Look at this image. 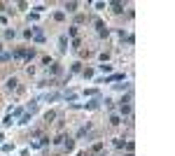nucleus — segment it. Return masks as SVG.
I'll list each match as a JSON object with an SVG mask.
<instances>
[{
  "mask_svg": "<svg viewBox=\"0 0 175 156\" xmlns=\"http://www.w3.org/2000/svg\"><path fill=\"white\" fill-rule=\"evenodd\" d=\"M52 56H42V65H47V68H49V65H52Z\"/></svg>",
  "mask_w": 175,
  "mask_h": 156,
  "instance_id": "nucleus-21",
  "label": "nucleus"
},
{
  "mask_svg": "<svg viewBox=\"0 0 175 156\" xmlns=\"http://www.w3.org/2000/svg\"><path fill=\"white\" fill-rule=\"evenodd\" d=\"M5 89H7L9 93H14V95H21V93H24V86H21V82H19L17 77H9L7 82H5Z\"/></svg>",
  "mask_w": 175,
  "mask_h": 156,
  "instance_id": "nucleus-1",
  "label": "nucleus"
},
{
  "mask_svg": "<svg viewBox=\"0 0 175 156\" xmlns=\"http://www.w3.org/2000/svg\"><path fill=\"white\" fill-rule=\"evenodd\" d=\"M110 126H112V128L122 126V117H119V114H110Z\"/></svg>",
  "mask_w": 175,
  "mask_h": 156,
  "instance_id": "nucleus-6",
  "label": "nucleus"
},
{
  "mask_svg": "<svg viewBox=\"0 0 175 156\" xmlns=\"http://www.w3.org/2000/svg\"><path fill=\"white\" fill-rule=\"evenodd\" d=\"M112 145H114L117 149H122V147H124V140H122V138H114V142H112Z\"/></svg>",
  "mask_w": 175,
  "mask_h": 156,
  "instance_id": "nucleus-20",
  "label": "nucleus"
},
{
  "mask_svg": "<svg viewBox=\"0 0 175 156\" xmlns=\"http://www.w3.org/2000/svg\"><path fill=\"white\" fill-rule=\"evenodd\" d=\"M119 114H131V103H119Z\"/></svg>",
  "mask_w": 175,
  "mask_h": 156,
  "instance_id": "nucleus-9",
  "label": "nucleus"
},
{
  "mask_svg": "<svg viewBox=\"0 0 175 156\" xmlns=\"http://www.w3.org/2000/svg\"><path fill=\"white\" fill-rule=\"evenodd\" d=\"M72 72H82V61L72 63ZM72 72H70V75H72Z\"/></svg>",
  "mask_w": 175,
  "mask_h": 156,
  "instance_id": "nucleus-17",
  "label": "nucleus"
},
{
  "mask_svg": "<svg viewBox=\"0 0 175 156\" xmlns=\"http://www.w3.org/2000/svg\"><path fill=\"white\" fill-rule=\"evenodd\" d=\"M110 7H112L114 14H124V7H126V5H124V2H110Z\"/></svg>",
  "mask_w": 175,
  "mask_h": 156,
  "instance_id": "nucleus-5",
  "label": "nucleus"
},
{
  "mask_svg": "<svg viewBox=\"0 0 175 156\" xmlns=\"http://www.w3.org/2000/svg\"><path fill=\"white\" fill-rule=\"evenodd\" d=\"M77 33H79L77 26H70V28H68V35H65V37H77Z\"/></svg>",
  "mask_w": 175,
  "mask_h": 156,
  "instance_id": "nucleus-13",
  "label": "nucleus"
},
{
  "mask_svg": "<svg viewBox=\"0 0 175 156\" xmlns=\"http://www.w3.org/2000/svg\"><path fill=\"white\" fill-rule=\"evenodd\" d=\"M59 51H61V54L68 51V37H65V35H61V37H59Z\"/></svg>",
  "mask_w": 175,
  "mask_h": 156,
  "instance_id": "nucleus-3",
  "label": "nucleus"
},
{
  "mask_svg": "<svg viewBox=\"0 0 175 156\" xmlns=\"http://www.w3.org/2000/svg\"><path fill=\"white\" fill-rule=\"evenodd\" d=\"M126 156H133V154H126Z\"/></svg>",
  "mask_w": 175,
  "mask_h": 156,
  "instance_id": "nucleus-27",
  "label": "nucleus"
},
{
  "mask_svg": "<svg viewBox=\"0 0 175 156\" xmlns=\"http://www.w3.org/2000/svg\"><path fill=\"white\" fill-rule=\"evenodd\" d=\"M124 147H126V151H129V154H133V147H135V145H133V140H129Z\"/></svg>",
  "mask_w": 175,
  "mask_h": 156,
  "instance_id": "nucleus-19",
  "label": "nucleus"
},
{
  "mask_svg": "<svg viewBox=\"0 0 175 156\" xmlns=\"http://www.w3.org/2000/svg\"><path fill=\"white\" fill-rule=\"evenodd\" d=\"M82 77L91 79V77H94V68H84V70H82Z\"/></svg>",
  "mask_w": 175,
  "mask_h": 156,
  "instance_id": "nucleus-12",
  "label": "nucleus"
},
{
  "mask_svg": "<svg viewBox=\"0 0 175 156\" xmlns=\"http://www.w3.org/2000/svg\"><path fill=\"white\" fill-rule=\"evenodd\" d=\"M87 21H89L87 14H77V17H75V26L79 28V23H87Z\"/></svg>",
  "mask_w": 175,
  "mask_h": 156,
  "instance_id": "nucleus-11",
  "label": "nucleus"
},
{
  "mask_svg": "<svg viewBox=\"0 0 175 156\" xmlns=\"http://www.w3.org/2000/svg\"><path fill=\"white\" fill-rule=\"evenodd\" d=\"M2 9H5V2H0V12H2Z\"/></svg>",
  "mask_w": 175,
  "mask_h": 156,
  "instance_id": "nucleus-24",
  "label": "nucleus"
},
{
  "mask_svg": "<svg viewBox=\"0 0 175 156\" xmlns=\"http://www.w3.org/2000/svg\"><path fill=\"white\" fill-rule=\"evenodd\" d=\"M35 56H37V51H35L33 47H26V56H24V61H26L28 65H30V61H33Z\"/></svg>",
  "mask_w": 175,
  "mask_h": 156,
  "instance_id": "nucleus-2",
  "label": "nucleus"
},
{
  "mask_svg": "<svg viewBox=\"0 0 175 156\" xmlns=\"http://www.w3.org/2000/svg\"><path fill=\"white\" fill-rule=\"evenodd\" d=\"M77 7H79V2H65V12H68V14H75Z\"/></svg>",
  "mask_w": 175,
  "mask_h": 156,
  "instance_id": "nucleus-10",
  "label": "nucleus"
},
{
  "mask_svg": "<svg viewBox=\"0 0 175 156\" xmlns=\"http://www.w3.org/2000/svg\"><path fill=\"white\" fill-rule=\"evenodd\" d=\"M98 58H100V61H110V51H100V54H98Z\"/></svg>",
  "mask_w": 175,
  "mask_h": 156,
  "instance_id": "nucleus-16",
  "label": "nucleus"
},
{
  "mask_svg": "<svg viewBox=\"0 0 175 156\" xmlns=\"http://www.w3.org/2000/svg\"><path fill=\"white\" fill-rule=\"evenodd\" d=\"M65 19V12H54V21H63Z\"/></svg>",
  "mask_w": 175,
  "mask_h": 156,
  "instance_id": "nucleus-15",
  "label": "nucleus"
},
{
  "mask_svg": "<svg viewBox=\"0 0 175 156\" xmlns=\"http://www.w3.org/2000/svg\"><path fill=\"white\" fill-rule=\"evenodd\" d=\"M0 54H2V44H0Z\"/></svg>",
  "mask_w": 175,
  "mask_h": 156,
  "instance_id": "nucleus-25",
  "label": "nucleus"
},
{
  "mask_svg": "<svg viewBox=\"0 0 175 156\" xmlns=\"http://www.w3.org/2000/svg\"><path fill=\"white\" fill-rule=\"evenodd\" d=\"M98 156H107V154H98Z\"/></svg>",
  "mask_w": 175,
  "mask_h": 156,
  "instance_id": "nucleus-26",
  "label": "nucleus"
},
{
  "mask_svg": "<svg viewBox=\"0 0 175 156\" xmlns=\"http://www.w3.org/2000/svg\"><path fill=\"white\" fill-rule=\"evenodd\" d=\"M14 35H17V30H14V28H7V30H5V40H12Z\"/></svg>",
  "mask_w": 175,
  "mask_h": 156,
  "instance_id": "nucleus-14",
  "label": "nucleus"
},
{
  "mask_svg": "<svg viewBox=\"0 0 175 156\" xmlns=\"http://www.w3.org/2000/svg\"><path fill=\"white\" fill-rule=\"evenodd\" d=\"M49 72H52L54 77H59V75L63 72V65L61 63H52V65H49Z\"/></svg>",
  "mask_w": 175,
  "mask_h": 156,
  "instance_id": "nucleus-4",
  "label": "nucleus"
},
{
  "mask_svg": "<svg viewBox=\"0 0 175 156\" xmlns=\"http://www.w3.org/2000/svg\"><path fill=\"white\" fill-rule=\"evenodd\" d=\"M54 119H56V112H54V110L44 112V123H47V126H49V123H54Z\"/></svg>",
  "mask_w": 175,
  "mask_h": 156,
  "instance_id": "nucleus-8",
  "label": "nucleus"
},
{
  "mask_svg": "<svg viewBox=\"0 0 175 156\" xmlns=\"http://www.w3.org/2000/svg\"><path fill=\"white\" fill-rule=\"evenodd\" d=\"M103 149H105V142H96V145H91L89 154H98V151H103Z\"/></svg>",
  "mask_w": 175,
  "mask_h": 156,
  "instance_id": "nucleus-7",
  "label": "nucleus"
},
{
  "mask_svg": "<svg viewBox=\"0 0 175 156\" xmlns=\"http://www.w3.org/2000/svg\"><path fill=\"white\" fill-rule=\"evenodd\" d=\"M26 75H28V77H33V75H35V68H33V65H28V68H26Z\"/></svg>",
  "mask_w": 175,
  "mask_h": 156,
  "instance_id": "nucleus-22",
  "label": "nucleus"
},
{
  "mask_svg": "<svg viewBox=\"0 0 175 156\" xmlns=\"http://www.w3.org/2000/svg\"><path fill=\"white\" fill-rule=\"evenodd\" d=\"M77 156H91V154H89V149H84V151H77Z\"/></svg>",
  "mask_w": 175,
  "mask_h": 156,
  "instance_id": "nucleus-23",
  "label": "nucleus"
},
{
  "mask_svg": "<svg viewBox=\"0 0 175 156\" xmlns=\"http://www.w3.org/2000/svg\"><path fill=\"white\" fill-rule=\"evenodd\" d=\"M98 68L103 70V72H112V65H110V63H103V65H98Z\"/></svg>",
  "mask_w": 175,
  "mask_h": 156,
  "instance_id": "nucleus-18",
  "label": "nucleus"
}]
</instances>
